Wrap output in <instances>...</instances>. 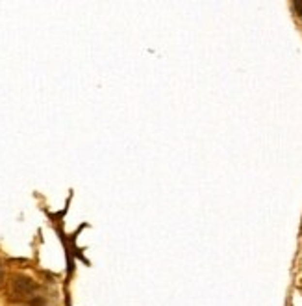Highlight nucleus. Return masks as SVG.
Returning <instances> with one entry per match:
<instances>
[{
	"label": "nucleus",
	"mask_w": 302,
	"mask_h": 306,
	"mask_svg": "<svg viewBox=\"0 0 302 306\" xmlns=\"http://www.w3.org/2000/svg\"><path fill=\"white\" fill-rule=\"evenodd\" d=\"M37 286L35 282L24 276V274H15L11 280V299L15 301H33L35 299Z\"/></svg>",
	"instance_id": "1"
},
{
	"label": "nucleus",
	"mask_w": 302,
	"mask_h": 306,
	"mask_svg": "<svg viewBox=\"0 0 302 306\" xmlns=\"http://www.w3.org/2000/svg\"><path fill=\"white\" fill-rule=\"evenodd\" d=\"M4 282V269H2V264H0V284Z\"/></svg>",
	"instance_id": "2"
}]
</instances>
